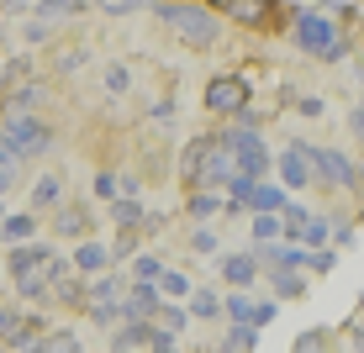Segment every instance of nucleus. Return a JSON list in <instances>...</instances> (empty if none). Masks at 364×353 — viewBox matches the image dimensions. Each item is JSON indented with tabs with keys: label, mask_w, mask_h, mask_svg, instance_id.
<instances>
[{
	"label": "nucleus",
	"mask_w": 364,
	"mask_h": 353,
	"mask_svg": "<svg viewBox=\"0 0 364 353\" xmlns=\"http://www.w3.org/2000/svg\"><path fill=\"white\" fill-rule=\"evenodd\" d=\"M159 16H164L169 27L180 32V43H191V48H211L222 37V21L211 16L206 6H164Z\"/></svg>",
	"instance_id": "f257e3e1"
},
{
	"label": "nucleus",
	"mask_w": 364,
	"mask_h": 353,
	"mask_svg": "<svg viewBox=\"0 0 364 353\" xmlns=\"http://www.w3.org/2000/svg\"><path fill=\"white\" fill-rule=\"evenodd\" d=\"M48 143H53V132H48L37 116H6V127H0V148H6L16 163L48 153Z\"/></svg>",
	"instance_id": "f03ea898"
},
{
	"label": "nucleus",
	"mask_w": 364,
	"mask_h": 353,
	"mask_svg": "<svg viewBox=\"0 0 364 353\" xmlns=\"http://www.w3.org/2000/svg\"><path fill=\"white\" fill-rule=\"evenodd\" d=\"M222 148L232 153L237 174H248V180H264V174H269V148L259 143V132H254V127H228Z\"/></svg>",
	"instance_id": "7ed1b4c3"
},
{
	"label": "nucleus",
	"mask_w": 364,
	"mask_h": 353,
	"mask_svg": "<svg viewBox=\"0 0 364 353\" xmlns=\"http://www.w3.org/2000/svg\"><path fill=\"white\" fill-rule=\"evenodd\" d=\"M311 185H343V190H354L359 185V169H354V158L343 153V148H311Z\"/></svg>",
	"instance_id": "20e7f679"
},
{
	"label": "nucleus",
	"mask_w": 364,
	"mask_h": 353,
	"mask_svg": "<svg viewBox=\"0 0 364 353\" xmlns=\"http://www.w3.org/2000/svg\"><path fill=\"white\" fill-rule=\"evenodd\" d=\"M243 100H248V80H237V74H217L206 85V111H217V116H232Z\"/></svg>",
	"instance_id": "39448f33"
},
{
	"label": "nucleus",
	"mask_w": 364,
	"mask_h": 353,
	"mask_svg": "<svg viewBox=\"0 0 364 353\" xmlns=\"http://www.w3.org/2000/svg\"><path fill=\"white\" fill-rule=\"evenodd\" d=\"M159 285L154 280H127V295H122V322H154L159 311Z\"/></svg>",
	"instance_id": "423d86ee"
},
{
	"label": "nucleus",
	"mask_w": 364,
	"mask_h": 353,
	"mask_svg": "<svg viewBox=\"0 0 364 353\" xmlns=\"http://www.w3.org/2000/svg\"><path fill=\"white\" fill-rule=\"evenodd\" d=\"M333 37H338V27L322 16V11H301V16H296V43L306 48V53H328Z\"/></svg>",
	"instance_id": "0eeeda50"
},
{
	"label": "nucleus",
	"mask_w": 364,
	"mask_h": 353,
	"mask_svg": "<svg viewBox=\"0 0 364 353\" xmlns=\"http://www.w3.org/2000/svg\"><path fill=\"white\" fill-rule=\"evenodd\" d=\"M280 174H285V185H311V148H301V143H291L280 153Z\"/></svg>",
	"instance_id": "6e6552de"
},
{
	"label": "nucleus",
	"mask_w": 364,
	"mask_h": 353,
	"mask_svg": "<svg viewBox=\"0 0 364 353\" xmlns=\"http://www.w3.org/2000/svg\"><path fill=\"white\" fill-rule=\"evenodd\" d=\"M48 295H53L58 306H80L85 300V280L69 274V264H64V269H53V280H48Z\"/></svg>",
	"instance_id": "1a4fd4ad"
},
{
	"label": "nucleus",
	"mask_w": 364,
	"mask_h": 353,
	"mask_svg": "<svg viewBox=\"0 0 364 353\" xmlns=\"http://www.w3.org/2000/svg\"><path fill=\"white\" fill-rule=\"evenodd\" d=\"M222 280L237 285V290H243V285H254V280H259V264H254V254H228V259H222Z\"/></svg>",
	"instance_id": "9d476101"
},
{
	"label": "nucleus",
	"mask_w": 364,
	"mask_h": 353,
	"mask_svg": "<svg viewBox=\"0 0 364 353\" xmlns=\"http://www.w3.org/2000/svg\"><path fill=\"white\" fill-rule=\"evenodd\" d=\"M74 264H80L85 274H100V269H111V254H106V243H95V237H85V243L74 248Z\"/></svg>",
	"instance_id": "9b49d317"
},
{
	"label": "nucleus",
	"mask_w": 364,
	"mask_h": 353,
	"mask_svg": "<svg viewBox=\"0 0 364 353\" xmlns=\"http://www.w3.org/2000/svg\"><path fill=\"white\" fill-rule=\"evenodd\" d=\"M32 353H80V337H74L69 327H53V332L43 327V332H37V348H32Z\"/></svg>",
	"instance_id": "f8f14e48"
},
{
	"label": "nucleus",
	"mask_w": 364,
	"mask_h": 353,
	"mask_svg": "<svg viewBox=\"0 0 364 353\" xmlns=\"http://www.w3.org/2000/svg\"><path fill=\"white\" fill-rule=\"evenodd\" d=\"M285 206V190H274V185L254 180V190H248V211H280Z\"/></svg>",
	"instance_id": "ddd939ff"
},
{
	"label": "nucleus",
	"mask_w": 364,
	"mask_h": 353,
	"mask_svg": "<svg viewBox=\"0 0 364 353\" xmlns=\"http://www.w3.org/2000/svg\"><path fill=\"white\" fill-rule=\"evenodd\" d=\"M32 232H37L32 211H27V217H0V243H27Z\"/></svg>",
	"instance_id": "4468645a"
},
{
	"label": "nucleus",
	"mask_w": 364,
	"mask_h": 353,
	"mask_svg": "<svg viewBox=\"0 0 364 353\" xmlns=\"http://www.w3.org/2000/svg\"><path fill=\"white\" fill-rule=\"evenodd\" d=\"M185 322H191V317H185L180 306H164V300H159V311H154V327H159V332L180 337V332H185Z\"/></svg>",
	"instance_id": "2eb2a0df"
},
{
	"label": "nucleus",
	"mask_w": 364,
	"mask_h": 353,
	"mask_svg": "<svg viewBox=\"0 0 364 353\" xmlns=\"http://www.w3.org/2000/svg\"><path fill=\"white\" fill-rule=\"evenodd\" d=\"M269 285L280 290L285 300H301V295H306V280H301L296 269H274V274H269Z\"/></svg>",
	"instance_id": "dca6fc26"
},
{
	"label": "nucleus",
	"mask_w": 364,
	"mask_h": 353,
	"mask_svg": "<svg viewBox=\"0 0 364 353\" xmlns=\"http://www.w3.org/2000/svg\"><path fill=\"white\" fill-rule=\"evenodd\" d=\"M185 211H191L196 222H206V217H217V195L206 190V185H196L191 190V200H185Z\"/></svg>",
	"instance_id": "f3484780"
},
{
	"label": "nucleus",
	"mask_w": 364,
	"mask_h": 353,
	"mask_svg": "<svg viewBox=\"0 0 364 353\" xmlns=\"http://www.w3.org/2000/svg\"><path fill=\"white\" fill-rule=\"evenodd\" d=\"M217 311H222V300L211 295V290H196V295H191V311H185V317H200V322H211Z\"/></svg>",
	"instance_id": "a211bd4d"
},
{
	"label": "nucleus",
	"mask_w": 364,
	"mask_h": 353,
	"mask_svg": "<svg viewBox=\"0 0 364 353\" xmlns=\"http://www.w3.org/2000/svg\"><path fill=\"white\" fill-rule=\"evenodd\" d=\"M58 195H64V185L48 174V180H37V190H32V206L37 211H48V206H58Z\"/></svg>",
	"instance_id": "6ab92c4d"
},
{
	"label": "nucleus",
	"mask_w": 364,
	"mask_h": 353,
	"mask_svg": "<svg viewBox=\"0 0 364 353\" xmlns=\"http://www.w3.org/2000/svg\"><path fill=\"white\" fill-rule=\"evenodd\" d=\"M222 311H228V317H232V322H254V311H259V306H254V300H248V295H243V290H232V295H228V300H222Z\"/></svg>",
	"instance_id": "aec40b11"
},
{
	"label": "nucleus",
	"mask_w": 364,
	"mask_h": 353,
	"mask_svg": "<svg viewBox=\"0 0 364 353\" xmlns=\"http://www.w3.org/2000/svg\"><path fill=\"white\" fill-rule=\"evenodd\" d=\"M259 343V332H254V322H232V332H228V348L232 353H248Z\"/></svg>",
	"instance_id": "412c9836"
},
{
	"label": "nucleus",
	"mask_w": 364,
	"mask_h": 353,
	"mask_svg": "<svg viewBox=\"0 0 364 353\" xmlns=\"http://www.w3.org/2000/svg\"><path fill=\"white\" fill-rule=\"evenodd\" d=\"M111 222H122V227H143V206H137V200H111Z\"/></svg>",
	"instance_id": "4be33fe9"
},
{
	"label": "nucleus",
	"mask_w": 364,
	"mask_h": 353,
	"mask_svg": "<svg viewBox=\"0 0 364 353\" xmlns=\"http://www.w3.org/2000/svg\"><path fill=\"white\" fill-rule=\"evenodd\" d=\"M328 232H333V222H328V217H311L306 227H301V237H306V248H328Z\"/></svg>",
	"instance_id": "5701e85b"
},
{
	"label": "nucleus",
	"mask_w": 364,
	"mask_h": 353,
	"mask_svg": "<svg viewBox=\"0 0 364 353\" xmlns=\"http://www.w3.org/2000/svg\"><path fill=\"white\" fill-rule=\"evenodd\" d=\"M53 227H58V232H74V237H80L85 232V227H90V211H58V217H53Z\"/></svg>",
	"instance_id": "b1692460"
},
{
	"label": "nucleus",
	"mask_w": 364,
	"mask_h": 353,
	"mask_svg": "<svg viewBox=\"0 0 364 353\" xmlns=\"http://www.w3.org/2000/svg\"><path fill=\"white\" fill-rule=\"evenodd\" d=\"M254 237L259 243H274V237H280V211H259L254 217Z\"/></svg>",
	"instance_id": "393cba45"
},
{
	"label": "nucleus",
	"mask_w": 364,
	"mask_h": 353,
	"mask_svg": "<svg viewBox=\"0 0 364 353\" xmlns=\"http://www.w3.org/2000/svg\"><path fill=\"white\" fill-rule=\"evenodd\" d=\"M211 143H217V137H196V143L185 148V174H191V180L200 174V158H206V148H211Z\"/></svg>",
	"instance_id": "a878e982"
},
{
	"label": "nucleus",
	"mask_w": 364,
	"mask_h": 353,
	"mask_svg": "<svg viewBox=\"0 0 364 353\" xmlns=\"http://www.w3.org/2000/svg\"><path fill=\"white\" fill-rule=\"evenodd\" d=\"M159 295H174V300H180V295H191V285H185V274H174V269H164V274H159Z\"/></svg>",
	"instance_id": "bb28decb"
},
{
	"label": "nucleus",
	"mask_w": 364,
	"mask_h": 353,
	"mask_svg": "<svg viewBox=\"0 0 364 353\" xmlns=\"http://www.w3.org/2000/svg\"><path fill=\"white\" fill-rule=\"evenodd\" d=\"M296 353H328V332H322V327L301 332V337H296Z\"/></svg>",
	"instance_id": "cd10ccee"
},
{
	"label": "nucleus",
	"mask_w": 364,
	"mask_h": 353,
	"mask_svg": "<svg viewBox=\"0 0 364 353\" xmlns=\"http://www.w3.org/2000/svg\"><path fill=\"white\" fill-rule=\"evenodd\" d=\"M159 274H164V264H159L154 254H143V259L132 264V280H159Z\"/></svg>",
	"instance_id": "c85d7f7f"
},
{
	"label": "nucleus",
	"mask_w": 364,
	"mask_h": 353,
	"mask_svg": "<svg viewBox=\"0 0 364 353\" xmlns=\"http://www.w3.org/2000/svg\"><path fill=\"white\" fill-rule=\"evenodd\" d=\"M301 264H306V269H311V274H328V269H333V264H338V254H328V248H317V254H306V259H301Z\"/></svg>",
	"instance_id": "c756f323"
},
{
	"label": "nucleus",
	"mask_w": 364,
	"mask_h": 353,
	"mask_svg": "<svg viewBox=\"0 0 364 353\" xmlns=\"http://www.w3.org/2000/svg\"><path fill=\"white\" fill-rule=\"evenodd\" d=\"M106 254H111V264L132 259V254H137V237H132V232H122V237H117V248H106Z\"/></svg>",
	"instance_id": "7c9ffc66"
},
{
	"label": "nucleus",
	"mask_w": 364,
	"mask_h": 353,
	"mask_svg": "<svg viewBox=\"0 0 364 353\" xmlns=\"http://www.w3.org/2000/svg\"><path fill=\"white\" fill-rule=\"evenodd\" d=\"M16 327H21V311H16V306H0V337L16 332Z\"/></svg>",
	"instance_id": "2f4dec72"
},
{
	"label": "nucleus",
	"mask_w": 364,
	"mask_h": 353,
	"mask_svg": "<svg viewBox=\"0 0 364 353\" xmlns=\"http://www.w3.org/2000/svg\"><path fill=\"white\" fill-rule=\"evenodd\" d=\"M191 248H196V254H217V237H211L206 227H200V232L191 237Z\"/></svg>",
	"instance_id": "473e14b6"
},
{
	"label": "nucleus",
	"mask_w": 364,
	"mask_h": 353,
	"mask_svg": "<svg viewBox=\"0 0 364 353\" xmlns=\"http://www.w3.org/2000/svg\"><path fill=\"white\" fill-rule=\"evenodd\" d=\"M106 90H127V69H122V64L106 69Z\"/></svg>",
	"instance_id": "72a5a7b5"
},
{
	"label": "nucleus",
	"mask_w": 364,
	"mask_h": 353,
	"mask_svg": "<svg viewBox=\"0 0 364 353\" xmlns=\"http://www.w3.org/2000/svg\"><path fill=\"white\" fill-rule=\"evenodd\" d=\"M95 195H100V200L117 195V174H95Z\"/></svg>",
	"instance_id": "f704fd0d"
},
{
	"label": "nucleus",
	"mask_w": 364,
	"mask_h": 353,
	"mask_svg": "<svg viewBox=\"0 0 364 353\" xmlns=\"http://www.w3.org/2000/svg\"><path fill=\"white\" fill-rule=\"evenodd\" d=\"M137 6H154V0H106L111 16H122V11H137Z\"/></svg>",
	"instance_id": "c9c22d12"
},
{
	"label": "nucleus",
	"mask_w": 364,
	"mask_h": 353,
	"mask_svg": "<svg viewBox=\"0 0 364 353\" xmlns=\"http://www.w3.org/2000/svg\"><path fill=\"white\" fill-rule=\"evenodd\" d=\"M11 174H16V163H0V190L11 185Z\"/></svg>",
	"instance_id": "e433bc0d"
},
{
	"label": "nucleus",
	"mask_w": 364,
	"mask_h": 353,
	"mask_svg": "<svg viewBox=\"0 0 364 353\" xmlns=\"http://www.w3.org/2000/svg\"><path fill=\"white\" fill-rule=\"evenodd\" d=\"M37 6H58V0H37Z\"/></svg>",
	"instance_id": "4c0bfd02"
},
{
	"label": "nucleus",
	"mask_w": 364,
	"mask_h": 353,
	"mask_svg": "<svg viewBox=\"0 0 364 353\" xmlns=\"http://www.w3.org/2000/svg\"><path fill=\"white\" fill-rule=\"evenodd\" d=\"M159 353H174V348H159Z\"/></svg>",
	"instance_id": "58836bf2"
},
{
	"label": "nucleus",
	"mask_w": 364,
	"mask_h": 353,
	"mask_svg": "<svg viewBox=\"0 0 364 353\" xmlns=\"http://www.w3.org/2000/svg\"><path fill=\"white\" fill-rule=\"evenodd\" d=\"M0 217H6V206H0Z\"/></svg>",
	"instance_id": "ea45409f"
},
{
	"label": "nucleus",
	"mask_w": 364,
	"mask_h": 353,
	"mask_svg": "<svg viewBox=\"0 0 364 353\" xmlns=\"http://www.w3.org/2000/svg\"><path fill=\"white\" fill-rule=\"evenodd\" d=\"M259 6H264V0H259Z\"/></svg>",
	"instance_id": "a19ab883"
},
{
	"label": "nucleus",
	"mask_w": 364,
	"mask_h": 353,
	"mask_svg": "<svg viewBox=\"0 0 364 353\" xmlns=\"http://www.w3.org/2000/svg\"><path fill=\"white\" fill-rule=\"evenodd\" d=\"M228 353H232V348H228Z\"/></svg>",
	"instance_id": "79ce46f5"
}]
</instances>
